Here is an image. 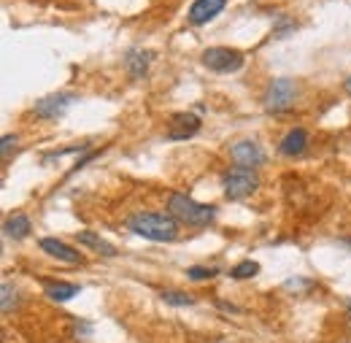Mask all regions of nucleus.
<instances>
[{"label":"nucleus","instance_id":"1","mask_svg":"<svg viewBox=\"0 0 351 343\" xmlns=\"http://www.w3.org/2000/svg\"><path fill=\"white\" fill-rule=\"evenodd\" d=\"M128 230L157 244H171L178 238V222L171 214H157V211H138L128 219Z\"/></svg>","mask_w":351,"mask_h":343},{"label":"nucleus","instance_id":"2","mask_svg":"<svg viewBox=\"0 0 351 343\" xmlns=\"http://www.w3.org/2000/svg\"><path fill=\"white\" fill-rule=\"evenodd\" d=\"M168 214L173 216L176 222L186 224V227H206V224L214 222L217 209L214 206H203V203L192 200L184 192H173L171 200H168Z\"/></svg>","mask_w":351,"mask_h":343},{"label":"nucleus","instance_id":"3","mask_svg":"<svg viewBox=\"0 0 351 343\" xmlns=\"http://www.w3.org/2000/svg\"><path fill=\"white\" fill-rule=\"evenodd\" d=\"M298 95H300V86L295 84L292 79H273L263 95L265 111L267 114H284V111H289L295 106Z\"/></svg>","mask_w":351,"mask_h":343},{"label":"nucleus","instance_id":"4","mask_svg":"<svg viewBox=\"0 0 351 343\" xmlns=\"http://www.w3.org/2000/svg\"><path fill=\"white\" fill-rule=\"evenodd\" d=\"M221 187L230 200H243L260 187V176L254 168H232L221 173Z\"/></svg>","mask_w":351,"mask_h":343},{"label":"nucleus","instance_id":"5","mask_svg":"<svg viewBox=\"0 0 351 343\" xmlns=\"http://www.w3.org/2000/svg\"><path fill=\"white\" fill-rule=\"evenodd\" d=\"M203 65L214 73H235L243 68V54L238 49H227V46H211L203 51Z\"/></svg>","mask_w":351,"mask_h":343},{"label":"nucleus","instance_id":"6","mask_svg":"<svg viewBox=\"0 0 351 343\" xmlns=\"http://www.w3.org/2000/svg\"><path fill=\"white\" fill-rule=\"evenodd\" d=\"M73 103H76V95H73V92H54V95H46V97H41V100L36 103L33 114H36L38 119H57V117H62Z\"/></svg>","mask_w":351,"mask_h":343},{"label":"nucleus","instance_id":"7","mask_svg":"<svg viewBox=\"0 0 351 343\" xmlns=\"http://www.w3.org/2000/svg\"><path fill=\"white\" fill-rule=\"evenodd\" d=\"M230 157L238 168H260L265 163V152L254 141H238L230 146Z\"/></svg>","mask_w":351,"mask_h":343},{"label":"nucleus","instance_id":"8","mask_svg":"<svg viewBox=\"0 0 351 343\" xmlns=\"http://www.w3.org/2000/svg\"><path fill=\"white\" fill-rule=\"evenodd\" d=\"M200 132V117L192 114V111H181L171 117V130H168V138L171 141H186L192 135Z\"/></svg>","mask_w":351,"mask_h":343},{"label":"nucleus","instance_id":"9","mask_svg":"<svg viewBox=\"0 0 351 343\" xmlns=\"http://www.w3.org/2000/svg\"><path fill=\"white\" fill-rule=\"evenodd\" d=\"M41 252H46L49 257L60 259V262H71V265H76V262H82V255L73 249V246H68L65 241H57V238H41Z\"/></svg>","mask_w":351,"mask_h":343},{"label":"nucleus","instance_id":"10","mask_svg":"<svg viewBox=\"0 0 351 343\" xmlns=\"http://www.w3.org/2000/svg\"><path fill=\"white\" fill-rule=\"evenodd\" d=\"M227 0H195L192 8H189V22L192 25H206L208 19H214L224 8Z\"/></svg>","mask_w":351,"mask_h":343},{"label":"nucleus","instance_id":"11","mask_svg":"<svg viewBox=\"0 0 351 343\" xmlns=\"http://www.w3.org/2000/svg\"><path fill=\"white\" fill-rule=\"evenodd\" d=\"M152 60H154V51H149V49H130L128 57H125V68H128V73H130L132 79H141L149 71Z\"/></svg>","mask_w":351,"mask_h":343},{"label":"nucleus","instance_id":"12","mask_svg":"<svg viewBox=\"0 0 351 343\" xmlns=\"http://www.w3.org/2000/svg\"><path fill=\"white\" fill-rule=\"evenodd\" d=\"M306 143H308V135L306 130H289L287 135H284V141L278 143V152L284 154V157H298V154H303L306 152Z\"/></svg>","mask_w":351,"mask_h":343},{"label":"nucleus","instance_id":"13","mask_svg":"<svg viewBox=\"0 0 351 343\" xmlns=\"http://www.w3.org/2000/svg\"><path fill=\"white\" fill-rule=\"evenodd\" d=\"M33 233V224L25 214H11L3 222V235L5 238H14V241H22Z\"/></svg>","mask_w":351,"mask_h":343},{"label":"nucleus","instance_id":"14","mask_svg":"<svg viewBox=\"0 0 351 343\" xmlns=\"http://www.w3.org/2000/svg\"><path fill=\"white\" fill-rule=\"evenodd\" d=\"M41 284H44L46 298L54 303H65L79 295V287L76 284H62V281H54V279H44Z\"/></svg>","mask_w":351,"mask_h":343},{"label":"nucleus","instance_id":"15","mask_svg":"<svg viewBox=\"0 0 351 343\" xmlns=\"http://www.w3.org/2000/svg\"><path fill=\"white\" fill-rule=\"evenodd\" d=\"M79 244H84V246H89L92 252H97V255H103V257H117V246L114 244H108V241H103L100 235H95V233H89V230H82L79 235Z\"/></svg>","mask_w":351,"mask_h":343},{"label":"nucleus","instance_id":"16","mask_svg":"<svg viewBox=\"0 0 351 343\" xmlns=\"http://www.w3.org/2000/svg\"><path fill=\"white\" fill-rule=\"evenodd\" d=\"M257 273H260V265H257V262H252V259H243V262H238V265L230 270V276H232V279H238V281L252 279V276H257Z\"/></svg>","mask_w":351,"mask_h":343},{"label":"nucleus","instance_id":"17","mask_svg":"<svg viewBox=\"0 0 351 343\" xmlns=\"http://www.w3.org/2000/svg\"><path fill=\"white\" fill-rule=\"evenodd\" d=\"M162 300L168 303V305H192V295H186V292H178V289H165L162 292Z\"/></svg>","mask_w":351,"mask_h":343},{"label":"nucleus","instance_id":"18","mask_svg":"<svg viewBox=\"0 0 351 343\" xmlns=\"http://www.w3.org/2000/svg\"><path fill=\"white\" fill-rule=\"evenodd\" d=\"M0 308H3V314H11L16 308V289L8 281L3 284V303H0Z\"/></svg>","mask_w":351,"mask_h":343},{"label":"nucleus","instance_id":"19","mask_svg":"<svg viewBox=\"0 0 351 343\" xmlns=\"http://www.w3.org/2000/svg\"><path fill=\"white\" fill-rule=\"evenodd\" d=\"M217 276V268H203V265H195L186 270V279L192 281H206V279H214Z\"/></svg>","mask_w":351,"mask_h":343},{"label":"nucleus","instance_id":"20","mask_svg":"<svg viewBox=\"0 0 351 343\" xmlns=\"http://www.w3.org/2000/svg\"><path fill=\"white\" fill-rule=\"evenodd\" d=\"M19 146V138L16 135H3V143H0V154H3V160H8L11 157V152Z\"/></svg>","mask_w":351,"mask_h":343},{"label":"nucleus","instance_id":"21","mask_svg":"<svg viewBox=\"0 0 351 343\" xmlns=\"http://www.w3.org/2000/svg\"><path fill=\"white\" fill-rule=\"evenodd\" d=\"M343 89H346V95H349V97H351V76H349V79H346V82H343Z\"/></svg>","mask_w":351,"mask_h":343},{"label":"nucleus","instance_id":"22","mask_svg":"<svg viewBox=\"0 0 351 343\" xmlns=\"http://www.w3.org/2000/svg\"><path fill=\"white\" fill-rule=\"evenodd\" d=\"M349 322H351V303H349Z\"/></svg>","mask_w":351,"mask_h":343}]
</instances>
